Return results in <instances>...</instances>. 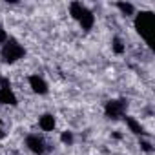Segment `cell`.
Masks as SVG:
<instances>
[{
	"mask_svg": "<svg viewBox=\"0 0 155 155\" xmlns=\"http://www.w3.org/2000/svg\"><path fill=\"white\" fill-rule=\"evenodd\" d=\"M69 15L79 22V26L84 31H90L95 24V15L91 9H88L82 2H71L69 4Z\"/></svg>",
	"mask_w": 155,
	"mask_h": 155,
	"instance_id": "1",
	"label": "cell"
},
{
	"mask_svg": "<svg viewBox=\"0 0 155 155\" xmlns=\"http://www.w3.org/2000/svg\"><path fill=\"white\" fill-rule=\"evenodd\" d=\"M24 55H26V49L17 38H8V42L2 44V49H0V58L6 64H15L17 60L24 58Z\"/></svg>",
	"mask_w": 155,
	"mask_h": 155,
	"instance_id": "2",
	"label": "cell"
},
{
	"mask_svg": "<svg viewBox=\"0 0 155 155\" xmlns=\"http://www.w3.org/2000/svg\"><path fill=\"white\" fill-rule=\"evenodd\" d=\"M151 24H153V13L151 11H140V13L135 15L133 26H135L137 33L140 35V38H144L146 44H150V29H151Z\"/></svg>",
	"mask_w": 155,
	"mask_h": 155,
	"instance_id": "3",
	"label": "cell"
},
{
	"mask_svg": "<svg viewBox=\"0 0 155 155\" xmlns=\"http://www.w3.org/2000/svg\"><path fill=\"white\" fill-rule=\"evenodd\" d=\"M126 110H128V101L124 99H111L104 104V115L111 120H119L126 117Z\"/></svg>",
	"mask_w": 155,
	"mask_h": 155,
	"instance_id": "4",
	"label": "cell"
},
{
	"mask_svg": "<svg viewBox=\"0 0 155 155\" xmlns=\"http://www.w3.org/2000/svg\"><path fill=\"white\" fill-rule=\"evenodd\" d=\"M17 95L11 90V84L6 77H0V104L4 106H17Z\"/></svg>",
	"mask_w": 155,
	"mask_h": 155,
	"instance_id": "5",
	"label": "cell"
},
{
	"mask_svg": "<svg viewBox=\"0 0 155 155\" xmlns=\"http://www.w3.org/2000/svg\"><path fill=\"white\" fill-rule=\"evenodd\" d=\"M26 146L29 151H33L35 155H44L48 151V146H46V140L38 135V133H29L26 137Z\"/></svg>",
	"mask_w": 155,
	"mask_h": 155,
	"instance_id": "6",
	"label": "cell"
},
{
	"mask_svg": "<svg viewBox=\"0 0 155 155\" xmlns=\"http://www.w3.org/2000/svg\"><path fill=\"white\" fill-rule=\"evenodd\" d=\"M28 82H29V88L33 90V93H38V95H46L48 93V82L42 79L40 75H29V79H28Z\"/></svg>",
	"mask_w": 155,
	"mask_h": 155,
	"instance_id": "7",
	"label": "cell"
},
{
	"mask_svg": "<svg viewBox=\"0 0 155 155\" xmlns=\"http://www.w3.org/2000/svg\"><path fill=\"white\" fill-rule=\"evenodd\" d=\"M38 126H40L42 131H53L55 126H57V119H55V115H51V113H44V115H40V119H38Z\"/></svg>",
	"mask_w": 155,
	"mask_h": 155,
	"instance_id": "8",
	"label": "cell"
},
{
	"mask_svg": "<svg viewBox=\"0 0 155 155\" xmlns=\"http://www.w3.org/2000/svg\"><path fill=\"white\" fill-rule=\"evenodd\" d=\"M124 120H126V126L130 128V131H131V133H135V135H140V137L146 133V131H144V126H142V124H140L137 119H133V117L126 115V117H124Z\"/></svg>",
	"mask_w": 155,
	"mask_h": 155,
	"instance_id": "9",
	"label": "cell"
},
{
	"mask_svg": "<svg viewBox=\"0 0 155 155\" xmlns=\"http://www.w3.org/2000/svg\"><path fill=\"white\" fill-rule=\"evenodd\" d=\"M115 6H117V9H119L122 15H126V17L135 15V6H133V4H130V2H117Z\"/></svg>",
	"mask_w": 155,
	"mask_h": 155,
	"instance_id": "10",
	"label": "cell"
},
{
	"mask_svg": "<svg viewBox=\"0 0 155 155\" xmlns=\"http://www.w3.org/2000/svg\"><path fill=\"white\" fill-rule=\"evenodd\" d=\"M111 49H113V53H117V55H124L126 46H124V42H122L120 37H113V38H111Z\"/></svg>",
	"mask_w": 155,
	"mask_h": 155,
	"instance_id": "11",
	"label": "cell"
},
{
	"mask_svg": "<svg viewBox=\"0 0 155 155\" xmlns=\"http://www.w3.org/2000/svg\"><path fill=\"white\" fill-rule=\"evenodd\" d=\"M60 140L64 142V144H73V133L71 131H62V135H60Z\"/></svg>",
	"mask_w": 155,
	"mask_h": 155,
	"instance_id": "12",
	"label": "cell"
},
{
	"mask_svg": "<svg viewBox=\"0 0 155 155\" xmlns=\"http://www.w3.org/2000/svg\"><path fill=\"white\" fill-rule=\"evenodd\" d=\"M8 38H9V37H8V31H6L2 26H0V44H6Z\"/></svg>",
	"mask_w": 155,
	"mask_h": 155,
	"instance_id": "13",
	"label": "cell"
},
{
	"mask_svg": "<svg viewBox=\"0 0 155 155\" xmlns=\"http://www.w3.org/2000/svg\"><path fill=\"white\" fill-rule=\"evenodd\" d=\"M140 146H142V150L148 151V153H151V150H153V148H151V142H150V140H144V139L140 140Z\"/></svg>",
	"mask_w": 155,
	"mask_h": 155,
	"instance_id": "14",
	"label": "cell"
},
{
	"mask_svg": "<svg viewBox=\"0 0 155 155\" xmlns=\"http://www.w3.org/2000/svg\"><path fill=\"white\" fill-rule=\"evenodd\" d=\"M0 137H4V130H2V120H0Z\"/></svg>",
	"mask_w": 155,
	"mask_h": 155,
	"instance_id": "15",
	"label": "cell"
}]
</instances>
